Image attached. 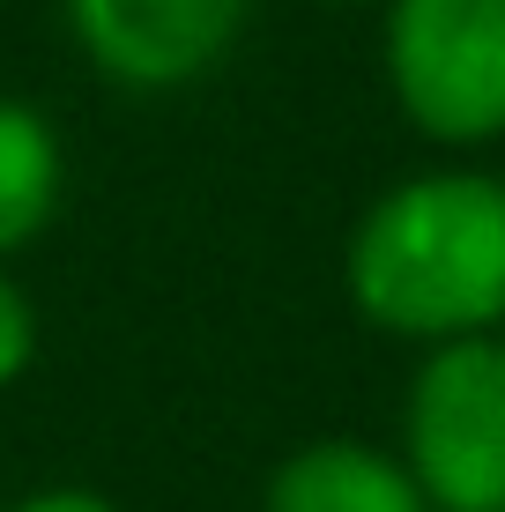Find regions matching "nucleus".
Returning <instances> with one entry per match:
<instances>
[{
    "instance_id": "nucleus-4",
    "label": "nucleus",
    "mask_w": 505,
    "mask_h": 512,
    "mask_svg": "<svg viewBox=\"0 0 505 512\" xmlns=\"http://www.w3.org/2000/svg\"><path fill=\"white\" fill-rule=\"evenodd\" d=\"M253 0H67V30L119 90H186L231 60Z\"/></svg>"
},
{
    "instance_id": "nucleus-2",
    "label": "nucleus",
    "mask_w": 505,
    "mask_h": 512,
    "mask_svg": "<svg viewBox=\"0 0 505 512\" xmlns=\"http://www.w3.org/2000/svg\"><path fill=\"white\" fill-rule=\"evenodd\" d=\"M409 475L431 512H505V342H439L402 409Z\"/></svg>"
},
{
    "instance_id": "nucleus-7",
    "label": "nucleus",
    "mask_w": 505,
    "mask_h": 512,
    "mask_svg": "<svg viewBox=\"0 0 505 512\" xmlns=\"http://www.w3.org/2000/svg\"><path fill=\"white\" fill-rule=\"evenodd\" d=\"M30 357H38V312H30V297L0 275V386L23 379Z\"/></svg>"
},
{
    "instance_id": "nucleus-8",
    "label": "nucleus",
    "mask_w": 505,
    "mask_h": 512,
    "mask_svg": "<svg viewBox=\"0 0 505 512\" xmlns=\"http://www.w3.org/2000/svg\"><path fill=\"white\" fill-rule=\"evenodd\" d=\"M8 512H119L112 498H97V490H38V498L8 505Z\"/></svg>"
},
{
    "instance_id": "nucleus-6",
    "label": "nucleus",
    "mask_w": 505,
    "mask_h": 512,
    "mask_svg": "<svg viewBox=\"0 0 505 512\" xmlns=\"http://www.w3.org/2000/svg\"><path fill=\"white\" fill-rule=\"evenodd\" d=\"M60 179H67V156H60V134L45 127V112L23 97H0V260L23 253L52 223Z\"/></svg>"
},
{
    "instance_id": "nucleus-3",
    "label": "nucleus",
    "mask_w": 505,
    "mask_h": 512,
    "mask_svg": "<svg viewBox=\"0 0 505 512\" xmlns=\"http://www.w3.org/2000/svg\"><path fill=\"white\" fill-rule=\"evenodd\" d=\"M387 82L409 127L431 141L505 134V0H394L387 8Z\"/></svg>"
},
{
    "instance_id": "nucleus-1",
    "label": "nucleus",
    "mask_w": 505,
    "mask_h": 512,
    "mask_svg": "<svg viewBox=\"0 0 505 512\" xmlns=\"http://www.w3.org/2000/svg\"><path fill=\"white\" fill-rule=\"evenodd\" d=\"M350 297L379 334L431 349L505 327V179L431 171L379 193L350 238Z\"/></svg>"
},
{
    "instance_id": "nucleus-5",
    "label": "nucleus",
    "mask_w": 505,
    "mask_h": 512,
    "mask_svg": "<svg viewBox=\"0 0 505 512\" xmlns=\"http://www.w3.org/2000/svg\"><path fill=\"white\" fill-rule=\"evenodd\" d=\"M268 512H431V498L416 490L409 461L357 438H320L275 468Z\"/></svg>"
}]
</instances>
